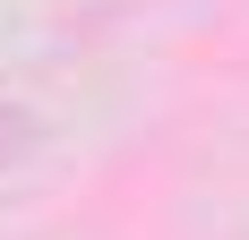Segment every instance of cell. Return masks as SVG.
Instances as JSON below:
<instances>
[{"instance_id":"obj_1","label":"cell","mask_w":249,"mask_h":240,"mask_svg":"<svg viewBox=\"0 0 249 240\" xmlns=\"http://www.w3.org/2000/svg\"><path fill=\"white\" fill-rule=\"evenodd\" d=\"M26 137H35V120H26L18 103H0V163H9V154H26Z\"/></svg>"}]
</instances>
